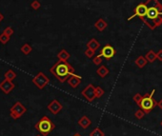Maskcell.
Here are the masks:
<instances>
[{
    "label": "cell",
    "instance_id": "obj_18",
    "mask_svg": "<svg viewBox=\"0 0 162 136\" xmlns=\"http://www.w3.org/2000/svg\"><path fill=\"white\" fill-rule=\"evenodd\" d=\"M70 57H71V54H70L66 50H61L57 54V58L59 60H62V61H67Z\"/></svg>",
    "mask_w": 162,
    "mask_h": 136
},
{
    "label": "cell",
    "instance_id": "obj_32",
    "mask_svg": "<svg viewBox=\"0 0 162 136\" xmlns=\"http://www.w3.org/2000/svg\"><path fill=\"white\" fill-rule=\"evenodd\" d=\"M157 107L159 108V109L162 110V99H161L160 101H158V102H157Z\"/></svg>",
    "mask_w": 162,
    "mask_h": 136
},
{
    "label": "cell",
    "instance_id": "obj_22",
    "mask_svg": "<svg viewBox=\"0 0 162 136\" xmlns=\"http://www.w3.org/2000/svg\"><path fill=\"white\" fill-rule=\"evenodd\" d=\"M90 136H105V133L99 128H96L90 133Z\"/></svg>",
    "mask_w": 162,
    "mask_h": 136
},
{
    "label": "cell",
    "instance_id": "obj_16",
    "mask_svg": "<svg viewBox=\"0 0 162 136\" xmlns=\"http://www.w3.org/2000/svg\"><path fill=\"white\" fill-rule=\"evenodd\" d=\"M135 63L139 69H143L147 65L148 61H147V59L145 57L142 56V55H140V56H138L136 58V60L135 61Z\"/></svg>",
    "mask_w": 162,
    "mask_h": 136
},
{
    "label": "cell",
    "instance_id": "obj_25",
    "mask_svg": "<svg viewBox=\"0 0 162 136\" xmlns=\"http://www.w3.org/2000/svg\"><path fill=\"white\" fill-rule=\"evenodd\" d=\"M104 90L101 88V87H96V98H100L104 95Z\"/></svg>",
    "mask_w": 162,
    "mask_h": 136
},
{
    "label": "cell",
    "instance_id": "obj_20",
    "mask_svg": "<svg viewBox=\"0 0 162 136\" xmlns=\"http://www.w3.org/2000/svg\"><path fill=\"white\" fill-rule=\"evenodd\" d=\"M4 77L5 79H8V80H10V81H13V79L16 78V73L12 71V69H9V71H7L4 74Z\"/></svg>",
    "mask_w": 162,
    "mask_h": 136
},
{
    "label": "cell",
    "instance_id": "obj_15",
    "mask_svg": "<svg viewBox=\"0 0 162 136\" xmlns=\"http://www.w3.org/2000/svg\"><path fill=\"white\" fill-rule=\"evenodd\" d=\"M109 72H110V71H109V69L106 67V66H104V65H101L100 67L96 69V73H97V75H98V76H100L101 78L106 77V76L109 74Z\"/></svg>",
    "mask_w": 162,
    "mask_h": 136
},
{
    "label": "cell",
    "instance_id": "obj_35",
    "mask_svg": "<svg viewBox=\"0 0 162 136\" xmlns=\"http://www.w3.org/2000/svg\"><path fill=\"white\" fill-rule=\"evenodd\" d=\"M160 126H161V127H162V121L160 122Z\"/></svg>",
    "mask_w": 162,
    "mask_h": 136
},
{
    "label": "cell",
    "instance_id": "obj_17",
    "mask_svg": "<svg viewBox=\"0 0 162 136\" xmlns=\"http://www.w3.org/2000/svg\"><path fill=\"white\" fill-rule=\"evenodd\" d=\"M99 47H100L99 42H98V41L96 39V38H93V39H91V40L87 43V48L91 49V50H94V51H96L97 49H99Z\"/></svg>",
    "mask_w": 162,
    "mask_h": 136
},
{
    "label": "cell",
    "instance_id": "obj_21",
    "mask_svg": "<svg viewBox=\"0 0 162 136\" xmlns=\"http://www.w3.org/2000/svg\"><path fill=\"white\" fill-rule=\"evenodd\" d=\"M21 51L23 52L24 54L25 55H28V54H30L31 51H33V48H31V46L30 44H24L22 47H21Z\"/></svg>",
    "mask_w": 162,
    "mask_h": 136
},
{
    "label": "cell",
    "instance_id": "obj_34",
    "mask_svg": "<svg viewBox=\"0 0 162 136\" xmlns=\"http://www.w3.org/2000/svg\"><path fill=\"white\" fill-rule=\"evenodd\" d=\"M73 136H82V135H80L79 133H76V134H75V135H73Z\"/></svg>",
    "mask_w": 162,
    "mask_h": 136
},
{
    "label": "cell",
    "instance_id": "obj_14",
    "mask_svg": "<svg viewBox=\"0 0 162 136\" xmlns=\"http://www.w3.org/2000/svg\"><path fill=\"white\" fill-rule=\"evenodd\" d=\"M94 27L98 31H103L108 27V23L103 18H99L94 23Z\"/></svg>",
    "mask_w": 162,
    "mask_h": 136
},
{
    "label": "cell",
    "instance_id": "obj_5",
    "mask_svg": "<svg viewBox=\"0 0 162 136\" xmlns=\"http://www.w3.org/2000/svg\"><path fill=\"white\" fill-rule=\"evenodd\" d=\"M31 81H33V83L39 90H43L45 87L50 83V79H49L43 72H38L37 74L33 78Z\"/></svg>",
    "mask_w": 162,
    "mask_h": 136
},
{
    "label": "cell",
    "instance_id": "obj_30",
    "mask_svg": "<svg viewBox=\"0 0 162 136\" xmlns=\"http://www.w3.org/2000/svg\"><path fill=\"white\" fill-rule=\"evenodd\" d=\"M141 98H142V95H141L140 93H135V95H133V101H135V102L136 103V105L139 104V102H140V100H141Z\"/></svg>",
    "mask_w": 162,
    "mask_h": 136
},
{
    "label": "cell",
    "instance_id": "obj_13",
    "mask_svg": "<svg viewBox=\"0 0 162 136\" xmlns=\"http://www.w3.org/2000/svg\"><path fill=\"white\" fill-rule=\"evenodd\" d=\"M77 123H78V125L80 126L81 128H84V130H86V128H88L91 126V121L90 120L89 117L86 116V115H84V116H82L78 120V122H77Z\"/></svg>",
    "mask_w": 162,
    "mask_h": 136
},
{
    "label": "cell",
    "instance_id": "obj_9",
    "mask_svg": "<svg viewBox=\"0 0 162 136\" xmlns=\"http://www.w3.org/2000/svg\"><path fill=\"white\" fill-rule=\"evenodd\" d=\"M146 12H147V5H146V2L145 3H141V4H139V5H137L135 7V13L132 15V16H130L128 20H131L133 19V17H136V16H138L140 17V18H143L144 16L146 15Z\"/></svg>",
    "mask_w": 162,
    "mask_h": 136
},
{
    "label": "cell",
    "instance_id": "obj_2",
    "mask_svg": "<svg viewBox=\"0 0 162 136\" xmlns=\"http://www.w3.org/2000/svg\"><path fill=\"white\" fill-rule=\"evenodd\" d=\"M75 71V68L70 65L67 61L59 60L50 69V72L54 74L61 83H64L66 80L73 74Z\"/></svg>",
    "mask_w": 162,
    "mask_h": 136
},
{
    "label": "cell",
    "instance_id": "obj_31",
    "mask_svg": "<svg viewBox=\"0 0 162 136\" xmlns=\"http://www.w3.org/2000/svg\"><path fill=\"white\" fill-rule=\"evenodd\" d=\"M156 57H157L158 60L162 62V50H159L156 52Z\"/></svg>",
    "mask_w": 162,
    "mask_h": 136
},
{
    "label": "cell",
    "instance_id": "obj_12",
    "mask_svg": "<svg viewBox=\"0 0 162 136\" xmlns=\"http://www.w3.org/2000/svg\"><path fill=\"white\" fill-rule=\"evenodd\" d=\"M81 80H82L81 76L76 75V74H75V73H73V74H72L68 78V80H67V81H68V84H69L70 87H72L73 89H76L77 87L80 85Z\"/></svg>",
    "mask_w": 162,
    "mask_h": 136
},
{
    "label": "cell",
    "instance_id": "obj_3",
    "mask_svg": "<svg viewBox=\"0 0 162 136\" xmlns=\"http://www.w3.org/2000/svg\"><path fill=\"white\" fill-rule=\"evenodd\" d=\"M154 93H156V90H153L151 93H148V94H145L144 96H142L141 100H140L139 104L137 105L140 109L142 110H144V112L146 114L147 113H150L151 111H152L154 108L157 106V102L156 100L154 99Z\"/></svg>",
    "mask_w": 162,
    "mask_h": 136
},
{
    "label": "cell",
    "instance_id": "obj_33",
    "mask_svg": "<svg viewBox=\"0 0 162 136\" xmlns=\"http://www.w3.org/2000/svg\"><path fill=\"white\" fill-rule=\"evenodd\" d=\"M3 19H4V15H3L2 12H0V22H2Z\"/></svg>",
    "mask_w": 162,
    "mask_h": 136
},
{
    "label": "cell",
    "instance_id": "obj_29",
    "mask_svg": "<svg viewBox=\"0 0 162 136\" xmlns=\"http://www.w3.org/2000/svg\"><path fill=\"white\" fill-rule=\"evenodd\" d=\"M93 62H94V65L99 66V65L101 64V63H102V57L100 56L99 54H98L97 56L94 57V59H93Z\"/></svg>",
    "mask_w": 162,
    "mask_h": 136
},
{
    "label": "cell",
    "instance_id": "obj_26",
    "mask_svg": "<svg viewBox=\"0 0 162 136\" xmlns=\"http://www.w3.org/2000/svg\"><path fill=\"white\" fill-rule=\"evenodd\" d=\"M40 7H41V4L38 0H34V1L31 3V8L34 10H37L38 9H40Z\"/></svg>",
    "mask_w": 162,
    "mask_h": 136
},
{
    "label": "cell",
    "instance_id": "obj_24",
    "mask_svg": "<svg viewBox=\"0 0 162 136\" xmlns=\"http://www.w3.org/2000/svg\"><path fill=\"white\" fill-rule=\"evenodd\" d=\"M10 36H8L7 34H5L4 33H2L1 34H0V43H2V44H7L8 42L10 41Z\"/></svg>",
    "mask_w": 162,
    "mask_h": 136
},
{
    "label": "cell",
    "instance_id": "obj_11",
    "mask_svg": "<svg viewBox=\"0 0 162 136\" xmlns=\"http://www.w3.org/2000/svg\"><path fill=\"white\" fill-rule=\"evenodd\" d=\"M62 109H63L62 105L59 103L56 99L52 100V102L48 105V110H50L52 114H57L59 111L62 110Z\"/></svg>",
    "mask_w": 162,
    "mask_h": 136
},
{
    "label": "cell",
    "instance_id": "obj_10",
    "mask_svg": "<svg viewBox=\"0 0 162 136\" xmlns=\"http://www.w3.org/2000/svg\"><path fill=\"white\" fill-rule=\"evenodd\" d=\"M13 89H15V84L10 81V80L5 79L4 81L0 83V90L5 94H9Z\"/></svg>",
    "mask_w": 162,
    "mask_h": 136
},
{
    "label": "cell",
    "instance_id": "obj_7",
    "mask_svg": "<svg viewBox=\"0 0 162 136\" xmlns=\"http://www.w3.org/2000/svg\"><path fill=\"white\" fill-rule=\"evenodd\" d=\"M26 112V108L23 106L20 102H16L13 107L10 109V116H12L13 119H17L20 116Z\"/></svg>",
    "mask_w": 162,
    "mask_h": 136
},
{
    "label": "cell",
    "instance_id": "obj_27",
    "mask_svg": "<svg viewBox=\"0 0 162 136\" xmlns=\"http://www.w3.org/2000/svg\"><path fill=\"white\" fill-rule=\"evenodd\" d=\"M85 55L88 57V58H91V57H94V53H96V51H94V50H91V49H89V48H87V50L85 51Z\"/></svg>",
    "mask_w": 162,
    "mask_h": 136
},
{
    "label": "cell",
    "instance_id": "obj_23",
    "mask_svg": "<svg viewBox=\"0 0 162 136\" xmlns=\"http://www.w3.org/2000/svg\"><path fill=\"white\" fill-rule=\"evenodd\" d=\"M145 112H144V110H142L141 109H139V110H137L135 112V117L136 118V119H138V120H141L142 118L145 116Z\"/></svg>",
    "mask_w": 162,
    "mask_h": 136
},
{
    "label": "cell",
    "instance_id": "obj_8",
    "mask_svg": "<svg viewBox=\"0 0 162 136\" xmlns=\"http://www.w3.org/2000/svg\"><path fill=\"white\" fill-rule=\"evenodd\" d=\"M115 49L111 46L110 44H107V45H105V46L101 49V51H100V53L99 55L101 57H104L105 59H111L115 55Z\"/></svg>",
    "mask_w": 162,
    "mask_h": 136
},
{
    "label": "cell",
    "instance_id": "obj_6",
    "mask_svg": "<svg viewBox=\"0 0 162 136\" xmlns=\"http://www.w3.org/2000/svg\"><path fill=\"white\" fill-rule=\"evenodd\" d=\"M82 96L85 98L88 102H93V101L96 98V87L93 84H89L82 92H81Z\"/></svg>",
    "mask_w": 162,
    "mask_h": 136
},
{
    "label": "cell",
    "instance_id": "obj_28",
    "mask_svg": "<svg viewBox=\"0 0 162 136\" xmlns=\"http://www.w3.org/2000/svg\"><path fill=\"white\" fill-rule=\"evenodd\" d=\"M3 33L10 37L13 34V33H15V31H13V29L12 27H7V28H5V30L3 31Z\"/></svg>",
    "mask_w": 162,
    "mask_h": 136
},
{
    "label": "cell",
    "instance_id": "obj_1",
    "mask_svg": "<svg viewBox=\"0 0 162 136\" xmlns=\"http://www.w3.org/2000/svg\"><path fill=\"white\" fill-rule=\"evenodd\" d=\"M147 12L142 21L151 30L162 24V4L158 0H148L146 2Z\"/></svg>",
    "mask_w": 162,
    "mask_h": 136
},
{
    "label": "cell",
    "instance_id": "obj_4",
    "mask_svg": "<svg viewBox=\"0 0 162 136\" xmlns=\"http://www.w3.org/2000/svg\"><path fill=\"white\" fill-rule=\"evenodd\" d=\"M54 128L55 125L48 116H43L36 124V128L43 136H47L50 132L54 130Z\"/></svg>",
    "mask_w": 162,
    "mask_h": 136
},
{
    "label": "cell",
    "instance_id": "obj_36",
    "mask_svg": "<svg viewBox=\"0 0 162 136\" xmlns=\"http://www.w3.org/2000/svg\"><path fill=\"white\" fill-rule=\"evenodd\" d=\"M36 136H43V135H36Z\"/></svg>",
    "mask_w": 162,
    "mask_h": 136
},
{
    "label": "cell",
    "instance_id": "obj_19",
    "mask_svg": "<svg viewBox=\"0 0 162 136\" xmlns=\"http://www.w3.org/2000/svg\"><path fill=\"white\" fill-rule=\"evenodd\" d=\"M145 58L147 59V61L149 62V63H154L157 59V57H156V52H154L152 50L149 51L146 53V57Z\"/></svg>",
    "mask_w": 162,
    "mask_h": 136
}]
</instances>
